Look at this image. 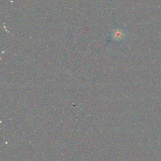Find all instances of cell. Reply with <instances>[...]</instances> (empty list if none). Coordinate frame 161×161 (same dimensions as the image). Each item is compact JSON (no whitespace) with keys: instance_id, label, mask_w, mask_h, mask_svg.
I'll return each instance as SVG.
<instances>
[{"instance_id":"cell-1","label":"cell","mask_w":161,"mask_h":161,"mask_svg":"<svg viewBox=\"0 0 161 161\" xmlns=\"http://www.w3.org/2000/svg\"><path fill=\"white\" fill-rule=\"evenodd\" d=\"M113 38L116 40H120L122 39L123 36H124V33H123L120 30H115L113 33Z\"/></svg>"}]
</instances>
